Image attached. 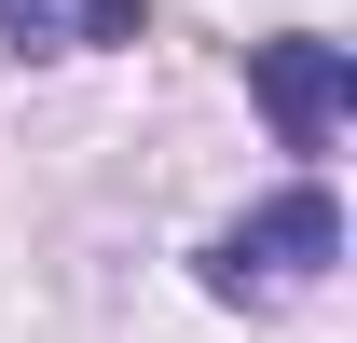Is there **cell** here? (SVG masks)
<instances>
[{
    "instance_id": "7a4b0ae2",
    "label": "cell",
    "mask_w": 357,
    "mask_h": 343,
    "mask_svg": "<svg viewBox=\"0 0 357 343\" xmlns=\"http://www.w3.org/2000/svg\"><path fill=\"white\" fill-rule=\"evenodd\" d=\"M248 83H261V110H275L289 151H330V124L357 110V55H344V42H261Z\"/></svg>"
},
{
    "instance_id": "3957f363",
    "label": "cell",
    "mask_w": 357,
    "mask_h": 343,
    "mask_svg": "<svg viewBox=\"0 0 357 343\" xmlns=\"http://www.w3.org/2000/svg\"><path fill=\"white\" fill-rule=\"evenodd\" d=\"M137 14L151 0H0V42L14 55H110V42H137Z\"/></svg>"
},
{
    "instance_id": "6da1fadb",
    "label": "cell",
    "mask_w": 357,
    "mask_h": 343,
    "mask_svg": "<svg viewBox=\"0 0 357 343\" xmlns=\"http://www.w3.org/2000/svg\"><path fill=\"white\" fill-rule=\"evenodd\" d=\"M330 247H344V206H330V192L303 178V192L248 206L234 234H206V289H220V302H275V289H303Z\"/></svg>"
}]
</instances>
